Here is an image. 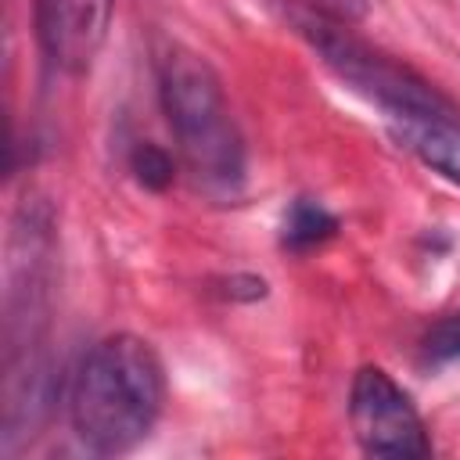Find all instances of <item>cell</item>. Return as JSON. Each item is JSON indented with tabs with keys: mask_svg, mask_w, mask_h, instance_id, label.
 <instances>
[{
	"mask_svg": "<svg viewBox=\"0 0 460 460\" xmlns=\"http://www.w3.org/2000/svg\"><path fill=\"white\" fill-rule=\"evenodd\" d=\"M158 104L190 180L216 201H234L248 180V147L212 61L183 43L158 54Z\"/></svg>",
	"mask_w": 460,
	"mask_h": 460,
	"instance_id": "3",
	"label": "cell"
},
{
	"mask_svg": "<svg viewBox=\"0 0 460 460\" xmlns=\"http://www.w3.org/2000/svg\"><path fill=\"white\" fill-rule=\"evenodd\" d=\"M349 428L356 446L377 460H417L431 456V431L410 399V392L377 363H367L352 374L349 385Z\"/></svg>",
	"mask_w": 460,
	"mask_h": 460,
	"instance_id": "5",
	"label": "cell"
},
{
	"mask_svg": "<svg viewBox=\"0 0 460 460\" xmlns=\"http://www.w3.org/2000/svg\"><path fill=\"white\" fill-rule=\"evenodd\" d=\"M111 14L115 0H32V25L43 61L68 79L86 75L108 40Z\"/></svg>",
	"mask_w": 460,
	"mask_h": 460,
	"instance_id": "6",
	"label": "cell"
},
{
	"mask_svg": "<svg viewBox=\"0 0 460 460\" xmlns=\"http://www.w3.org/2000/svg\"><path fill=\"white\" fill-rule=\"evenodd\" d=\"M399 147H406L420 165L438 172L442 180L460 187V115H442V119H420L406 126L388 129Z\"/></svg>",
	"mask_w": 460,
	"mask_h": 460,
	"instance_id": "7",
	"label": "cell"
},
{
	"mask_svg": "<svg viewBox=\"0 0 460 460\" xmlns=\"http://www.w3.org/2000/svg\"><path fill=\"white\" fill-rule=\"evenodd\" d=\"M165 410V367L140 334L115 331L86 349L68 381V424L93 456L133 453Z\"/></svg>",
	"mask_w": 460,
	"mask_h": 460,
	"instance_id": "2",
	"label": "cell"
},
{
	"mask_svg": "<svg viewBox=\"0 0 460 460\" xmlns=\"http://www.w3.org/2000/svg\"><path fill=\"white\" fill-rule=\"evenodd\" d=\"M338 216L316 201V198H295L288 208H284V219H280V248L295 252V255H305L320 244H327L334 234H338Z\"/></svg>",
	"mask_w": 460,
	"mask_h": 460,
	"instance_id": "8",
	"label": "cell"
},
{
	"mask_svg": "<svg viewBox=\"0 0 460 460\" xmlns=\"http://www.w3.org/2000/svg\"><path fill=\"white\" fill-rule=\"evenodd\" d=\"M129 172L137 176L140 187H147V190H165V187L176 180V158H172L165 147L151 144V140H137L133 151H129Z\"/></svg>",
	"mask_w": 460,
	"mask_h": 460,
	"instance_id": "9",
	"label": "cell"
},
{
	"mask_svg": "<svg viewBox=\"0 0 460 460\" xmlns=\"http://www.w3.org/2000/svg\"><path fill=\"white\" fill-rule=\"evenodd\" d=\"M291 25L313 47V54L338 75V83H345L356 97H363L367 104H374L381 111L388 129L420 122V119L460 115L456 101L446 97L424 72H417L402 58L367 43L338 14H327L313 4H295Z\"/></svg>",
	"mask_w": 460,
	"mask_h": 460,
	"instance_id": "4",
	"label": "cell"
},
{
	"mask_svg": "<svg viewBox=\"0 0 460 460\" xmlns=\"http://www.w3.org/2000/svg\"><path fill=\"white\" fill-rule=\"evenodd\" d=\"M420 363L424 367H449L460 363V309L438 316L420 338Z\"/></svg>",
	"mask_w": 460,
	"mask_h": 460,
	"instance_id": "10",
	"label": "cell"
},
{
	"mask_svg": "<svg viewBox=\"0 0 460 460\" xmlns=\"http://www.w3.org/2000/svg\"><path fill=\"white\" fill-rule=\"evenodd\" d=\"M58 284V223L54 208L25 194L11 216L4 270V453L36 431L54 402L50 313Z\"/></svg>",
	"mask_w": 460,
	"mask_h": 460,
	"instance_id": "1",
	"label": "cell"
}]
</instances>
